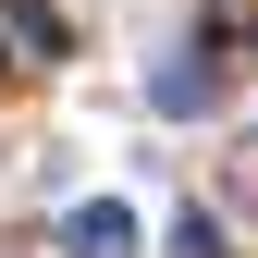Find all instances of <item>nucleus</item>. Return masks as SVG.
I'll list each match as a JSON object with an SVG mask.
<instances>
[{
    "label": "nucleus",
    "instance_id": "nucleus-1",
    "mask_svg": "<svg viewBox=\"0 0 258 258\" xmlns=\"http://www.w3.org/2000/svg\"><path fill=\"white\" fill-rule=\"evenodd\" d=\"M61 258H136V209H123V197H86L74 221H61Z\"/></svg>",
    "mask_w": 258,
    "mask_h": 258
},
{
    "label": "nucleus",
    "instance_id": "nucleus-3",
    "mask_svg": "<svg viewBox=\"0 0 258 258\" xmlns=\"http://www.w3.org/2000/svg\"><path fill=\"white\" fill-rule=\"evenodd\" d=\"M172 258H234V246H221V221H209V209H184V221H172Z\"/></svg>",
    "mask_w": 258,
    "mask_h": 258
},
{
    "label": "nucleus",
    "instance_id": "nucleus-2",
    "mask_svg": "<svg viewBox=\"0 0 258 258\" xmlns=\"http://www.w3.org/2000/svg\"><path fill=\"white\" fill-rule=\"evenodd\" d=\"M0 37H13L25 61H61V49H74V25H61L49 0H0Z\"/></svg>",
    "mask_w": 258,
    "mask_h": 258
}]
</instances>
